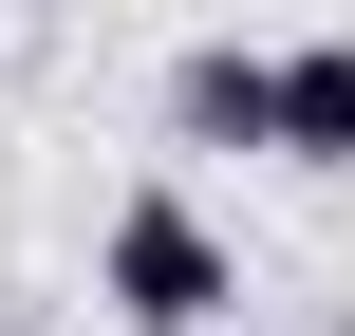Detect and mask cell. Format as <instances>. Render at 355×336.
Returning a JSON list of instances; mask_svg holds the SVG:
<instances>
[{
  "instance_id": "cell-3",
  "label": "cell",
  "mask_w": 355,
  "mask_h": 336,
  "mask_svg": "<svg viewBox=\"0 0 355 336\" xmlns=\"http://www.w3.org/2000/svg\"><path fill=\"white\" fill-rule=\"evenodd\" d=\"M281 150L355 168V37H281Z\"/></svg>"
},
{
  "instance_id": "cell-2",
  "label": "cell",
  "mask_w": 355,
  "mask_h": 336,
  "mask_svg": "<svg viewBox=\"0 0 355 336\" xmlns=\"http://www.w3.org/2000/svg\"><path fill=\"white\" fill-rule=\"evenodd\" d=\"M168 131H187V150H281V56L187 37V56H168Z\"/></svg>"
},
{
  "instance_id": "cell-1",
  "label": "cell",
  "mask_w": 355,
  "mask_h": 336,
  "mask_svg": "<svg viewBox=\"0 0 355 336\" xmlns=\"http://www.w3.org/2000/svg\"><path fill=\"white\" fill-rule=\"evenodd\" d=\"M94 299H112L131 336H225L243 318V262H225V224H206L187 187H131L112 243H94Z\"/></svg>"
}]
</instances>
